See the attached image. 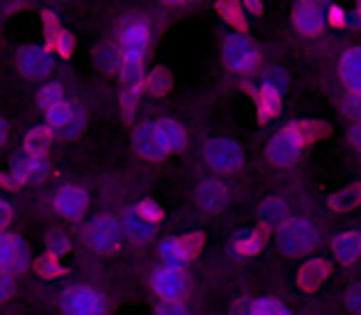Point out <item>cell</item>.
I'll return each instance as SVG.
<instances>
[{
    "label": "cell",
    "mask_w": 361,
    "mask_h": 315,
    "mask_svg": "<svg viewBox=\"0 0 361 315\" xmlns=\"http://www.w3.org/2000/svg\"><path fill=\"white\" fill-rule=\"evenodd\" d=\"M317 230L302 217H288L276 230V244L286 256H305L317 246Z\"/></svg>",
    "instance_id": "6da1fadb"
},
{
    "label": "cell",
    "mask_w": 361,
    "mask_h": 315,
    "mask_svg": "<svg viewBox=\"0 0 361 315\" xmlns=\"http://www.w3.org/2000/svg\"><path fill=\"white\" fill-rule=\"evenodd\" d=\"M221 59L231 72L241 74V77H248V74H253L261 67V52L246 37V32H233L224 40Z\"/></svg>",
    "instance_id": "7a4b0ae2"
},
{
    "label": "cell",
    "mask_w": 361,
    "mask_h": 315,
    "mask_svg": "<svg viewBox=\"0 0 361 315\" xmlns=\"http://www.w3.org/2000/svg\"><path fill=\"white\" fill-rule=\"evenodd\" d=\"M62 311L64 315H106L109 303L106 296L94 286H69L62 293Z\"/></svg>",
    "instance_id": "3957f363"
},
{
    "label": "cell",
    "mask_w": 361,
    "mask_h": 315,
    "mask_svg": "<svg viewBox=\"0 0 361 315\" xmlns=\"http://www.w3.org/2000/svg\"><path fill=\"white\" fill-rule=\"evenodd\" d=\"M204 160L214 172L228 175L243 165V148L231 138H209L204 143Z\"/></svg>",
    "instance_id": "277c9868"
},
{
    "label": "cell",
    "mask_w": 361,
    "mask_h": 315,
    "mask_svg": "<svg viewBox=\"0 0 361 315\" xmlns=\"http://www.w3.org/2000/svg\"><path fill=\"white\" fill-rule=\"evenodd\" d=\"M44 116H47V126L52 133L62 136V138L72 141L76 136H81L86 126V114L76 106L67 104V101H59V104L44 109Z\"/></svg>",
    "instance_id": "5b68a950"
},
{
    "label": "cell",
    "mask_w": 361,
    "mask_h": 315,
    "mask_svg": "<svg viewBox=\"0 0 361 315\" xmlns=\"http://www.w3.org/2000/svg\"><path fill=\"white\" fill-rule=\"evenodd\" d=\"M123 227L121 222H116L109 215H99L89 222V230H86V242L94 251L99 254H111L116 249H121L123 244Z\"/></svg>",
    "instance_id": "8992f818"
},
{
    "label": "cell",
    "mask_w": 361,
    "mask_h": 315,
    "mask_svg": "<svg viewBox=\"0 0 361 315\" xmlns=\"http://www.w3.org/2000/svg\"><path fill=\"white\" fill-rule=\"evenodd\" d=\"M204 246V234L200 232H192V234H185V237H175V239H167L162 242L160 246V256H162V263L167 266H177V268H185L197 254L202 251Z\"/></svg>",
    "instance_id": "52a82bcc"
},
{
    "label": "cell",
    "mask_w": 361,
    "mask_h": 315,
    "mask_svg": "<svg viewBox=\"0 0 361 315\" xmlns=\"http://www.w3.org/2000/svg\"><path fill=\"white\" fill-rule=\"evenodd\" d=\"M150 25L143 18H126L118 28V47L123 49L126 57H145L150 47Z\"/></svg>",
    "instance_id": "ba28073f"
},
{
    "label": "cell",
    "mask_w": 361,
    "mask_h": 315,
    "mask_svg": "<svg viewBox=\"0 0 361 315\" xmlns=\"http://www.w3.org/2000/svg\"><path fill=\"white\" fill-rule=\"evenodd\" d=\"M150 286L155 291V296H160V301H175V298L185 296L187 288H190V281L185 276V268L162 263L150 273Z\"/></svg>",
    "instance_id": "9c48e42d"
},
{
    "label": "cell",
    "mask_w": 361,
    "mask_h": 315,
    "mask_svg": "<svg viewBox=\"0 0 361 315\" xmlns=\"http://www.w3.org/2000/svg\"><path fill=\"white\" fill-rule=\"evenodd\" d=\"M18 69L25 79H32V81H39V79H47L54 69V59H52V52L39 44H27L18 52Z\"/></svg>",
    "instance_id": "30bf717a"
},
{
    "label": "cell",
    "mask_w": 361,
    "mask_h": 315,
    "mask_svg": "<svg viewBox=\"0 0 361 315\" xmlns=\"http://www.w3.org/2000/svg\"><path fill=\"white\" fill-rule=\"evenodd\" d=\"M302 148L305 145L298 141V136L283 126V129L271 138V143H268V158H271L273 165L288 167L298 160L300 153H302Z\"/></svg>",
    "instance_id": "8fae6325"
},
{
    "label": "cell",
    "mask_w": 361,
    "mask_h": 315,
    "mask_svg": "<svg viewBox=\"0 0 361 315\" xmlns=\"http://www.w3.org/2000/svg\"><path fill=\"white\" fill-rule=\"evenodd\" d=\"M30 266V249L27 244L15 234H0V268L10 273H20Z\"/></svg>",
    "instance_id": "7c38bea8"
},
{
    "label": "cell",
    "mask_w": 361,
    "mask_h": 315,
    "mask_svg": "<svg viewBox=\"0 0 361 315\" xmlns=\"http://www.w3.org/2000/svg\"><path fill=\"white\" fill-rule=\"evenodd\" d=\"M89 207V197L79 185H62L54 195V210L67 220H81Z\"/></svg>",
    "instance_id": "4fadbf2b"
},
{
    "label": "cell",
    "mask_w": 361,
    "mask_h": 315,
    "mask_svg": "<svg viewBox=\"0 0 361 315\" xmlns=\"http://www.w3.org/2000/svg\"><path fill=\"white\" fill-rule=\"evenodd\" d=\"M293 25L305 37H317L327 25V18L317 3H298L293 10Z\"/></svg>",
    "instance_id": "5bb4252c"
},
{
    "label": "cell",
    "mask_w": 361,
    "mask_h": 315,
    "mask_svg": "<svg viewBox=\"0 0 361 315\" xmlns=\"http://www.w3.org/2000/svg\"><path fill=\"white\" fill-rule=\"evenodd\" d=\"M329 276H332V263L322 256H314L300 266L298 276H295V283H298L300 291L314 293Z\"/></svg>",
    "instance_id": "9a60e30c"
},
{
    "label": "cell",
    "mask_w": 361,
    "mask_h": 315,
    "mask_svg": "<svg viewBox=\"0 0 361 315\" xmlns=\"http://www.w3.org/2000/svg\"><path fill=\"white\" fill-rule=\"evenodd\" d=\"M133 145L135 150H138L140 158H145V160H162L165 155H170L165 150V145H162L160 136H157V129L152 121H145V124H140L138 129H135L133 133Z\"/></svg>",
    "instance_id": "2e32d148"
},
{
    "label": "cell",
    "mask_w": 361,
    "mask_h": 315,
    "mask_svg": "<svg viewBox=\"0 0 361 315\" xmlns=\"http://www.w3.org/2000/svg\"><path fill=\"white\" fill-rule=\"evenodd\" d=\"M195 200H197V205H200V210L219 212L221 207H226V202H228V187L224 185L221 180H216V177H209V180L197 185Z\"/></svg>",
    "instance_id": "e0dca14e"
},
{
    "label": "cell",
    "mask_w": 361,
    "mask_h": 315,
    "mask_svg": "<svg viewBox=\"0 0 361 315\" xmlns=\"http://www.w3.org/2000/svg\"><path fill=\"white\" fill-rule=\"evenodd\" d=\"M253 99H256V111H258V121H261V124H268V121H273L278 114H281L283 89H278V86L261 81Z\"/></svg>",
    "instance_id": "ac0fdd59"
},
{
    "label": "cell",
    "mask_w": 361,
    "mask_h": 315,
    "mask_svg": "<svg viewBox=\"0 0 361 315\" xmlns=\"http://www.w3.org/2000/svg\"><path fill=\"white\" fill-rule=\"evenodd\" d=\"M339 79L349 94H361V47H349L339 59Z\"/></svg>",
    "instance_id": "d6986e66"
},
{
    "label": "cell",
    "mask_w": 361,
    "mask_h": 315,
    "mask_svg": "<svg viewBox=\"0 0 361 315\" xmlns=\"http://www.w3.org/2000/svg\"><path fill=\"white\" fill-rule=\"evenodd\" d=\"M155 129L167 153H180V150L187 148V131L175 119H167L165 116V119L155 121Z\"/></svg>",
    "instance_id": "ffe728a7"
},
{
    "label": "cell",
    "mask_w": 361,
    "mask_h": 315,
    "mask_svg": "<svg viewBox=\"0 0 361 315\" xmlns=\"http://www.w3.org/2000/svg\"><path fill=\"white\" fill-rule=\"evenodd\" d=\"M44 172H47V162H44V155L30 153V150H25L23 155H18V158H15V162H13V175L18 177L20 182L42 180Z\"/></svg>",
    "instance_id": "44dd1931"
},
{
    "label": "cell",
    "mask_w": 361,
    "mask_h": 315,
    "mask_svg": "<svg viewBox=\"0 0 361 315\" xmlns=\"http://www.w3.org/2000/svg\"><path fill=\"white\" fill-rule=\"evenodd\" d=\"M121 227H123V234L128 239L138 244H145L150 242L152 234H155V225L150 220H145L138 210H128L123 217H121Z\"/></svg>",
    "instance_id": "7402d4cb"
},
{
    "label": "cell",
    "mask_w": 361,
    "mask_h": 315,
    "mask_svg": "<svg viewBox=\"0 0 361 315\" xmlns=\"http://www.w3.org/2000/svg\"><path fill=\"white\" fill-rule=\"evenodd\" d=\"M268 232H271V227L268 225H261V227H256V230L241 232V234H236V239H233V251H236L238 256H256V254L266 246Z\"/></svg>",
    "instance_id": "603a6c76"
},
{
    "label": "cell",
    "mask_w": 361,
    "mask_h": 315,
    "mask_svg": "<svg viewBox=\"0 0 361 315\" xmlns=\"http://www.w3.org/2000/svg\"><path fill=\"white\" fill-rule=\"evenodd\" d=\"M286 129L298 136V141L305 145V148L329 133V126L317 119H295V121H290V124H286Z\"/></svg>",
    "instance_id": "cb8c5ba5"
},
{
    "label": "cell",
    "mask_w": 361,
    "mask_h": 315,
    "mask_svg": "<svg viewBox=\"0 0 361 315\" xmlns=\"http://www.w3.org/2000/svg\"><path fill=\"white\" fill-rule=\"evenodd\" d=\"M332 251L342 263H354L361 256V234L359 232H342L332 239Z\"/></svg>",
    "instance_id": "d4e9b609"
},
{
    "label": "cell",
    "mask_w": 361,
    "mask_h": 315,
    "mask_svg": "<svg viewBox=\"0 0 361 315\" xmlns=\"http://www.w3.org/2000/svg\"><path fill=\"white\" fill-rule=\"evenodd\" d=\"M216 13L224 23L231 25L236 32H246L248 30V18H246V5L243 0H219L216 3Z\"/></svg>",
    "instance_id": "484cf974"
},
{
    "label": "cell",
    "mask_w": 361,
    "mask_h": 315,
    "mask_svg": "<svg viewBox=\"0 0 361 315\" xmlns=\"http://www.w3.org/2000/svg\"><path fill=\"white\" fill-rule=\"evenodd\" d=\"M123 59H126V54H123V49H121L118 44H101V47L94 52V64L106 74L121 72V67H123Z\"/></svg>",
    "instance_id": "4316f807"
},
{
    "label": "cell",
    "mask_w": 361,
    "mask_h": 315,
    "mask_svg": "<svg viewBox=\"0 0 361 315\" xmlns=\"http://www.w3.org/2000/svg\"><path fill=\"white\" fill-rule=\"evenodd\" d=\"M258 215H261V222L268 227L273 225H283V222L290 217V210H288V202L283 197L273 195V197H266L258 207Z\"/></svg>",
    "instance_id": "83f0119b"
},
{
    "label": "cell",
    "mask_w": 361,
    "mask_h": 315,
    "mask_svg": "<svg viewBox=\"0 0 361 315\" xmlns=\"http://www.w3.org/2000/svg\"><path fill=\"white\" fill-rule=\"evenodd\" d=\"M118 74H121V81H123L126 89L140 91V86H145V79H147L143 57H126Z\"/></svg>",
    "instance_id": "f1b7e54d"
},
{
    "label": "cell",
    "mask_w": 361,
    "mask_h": 315,
    "mask_svg": "<svg viewBox=\"0 0 361 315\" xmlns=\"http://www.w3.org/2000/svg\"><path fill=\"white\" fill-rule=\"evenodd\" d=\"M359 205H361V182H352V185L342 187V190L329 197V207L334 212H349Z\"/></svg>",
    "instance_id": "f546056e"
},
{
    "label": "cell",
    "mask_w": 361,
    "mask_h": 315,
    "mask_svg": "<svg viewBox=\"0 0 361 315\" xmlns=\"http://www.w3.org/2000/svg\"><path fill=\"white\" fill-rule=\"evenodd\" d=\"M170 86H172V77H170V72L167 69H152L150 74H147V79H145V89L150 91V94H155V96H162V94H167L170 91Z\"/></svg>",
    "instance_id": "4dcf8cb0"
},
{
    "label": "cell",
    "mask_w": 361,
    "mask_h": 315,
    "mask_svg": "<svg viewBox=\"0 0 361 315\" xmlns=\"http://www.w3.org/2000/svg\"><path fill=\"white\" fill-rule=\"evenodd\" d=\"M251 315H293L288 311V306H283L281 301H276V298H256V301L251 303Z\"/></svg>",
    "instance_id": "1f68e13d"
},
{
    "label": "cell",
    "mask_w": 361,
    "mask_h": 315,
    "mask_svg": "<svg viewBox=\"0 0 361 315\" xmlns=\"http://www.w3.org/2000/svg\"><path fill=\"white\" fill-rule=\"evenodd\" d=\"M47 249H49V256H52V258H62L64 254L69 251V237L64 234L62 230L49 232V237H47Z\"/></svg>",
    "instance_id": "d6a6232c"
},
{
    "label": "cell",
    "mask_w": 361,
    "mask_h": 315,
    "mask_svg": "<svg viewBox=\"0 0 361 315\" xmlns=\"http://www.w3.org/2000/svg\"><path fill=\"white\" fill-rule=\"evenodd\" d=\"M59 101H64V89L59 84H44L42 89H39V104H42V109H49V106L59 104Z\"/></svg>",
    "instance_id": "836d02e7"
},
{
    "label": "cell",
    "mask_w": 361,
    "mask_h": 315,
    "mask_svg": "<svg viewBox=\"0 0 361 315\" xmlns=\"http://www.w3.org/2000/svg\"><path fill=\"white\" fill-rule=\"evenodd\" d=\"M324 18H327V25L329 28H337V30H344L349 25V15H347V10L342 8V5H337V3H332L327 8V13H324Z\"/></svg>",
    "instance_id": "e575fe53"
},
{
    "label": "cell",
    "mask_w": 361,
    "mask_h": 315,
    "mask_svg": "<svg viewBox=\"0 0 361 315\" xmlns=\"http://www.w3.org/2000/svg\"><path fill=\"white\" fill-rule=\"evenodd\" d=\"M155 315H190V308L182 298H175V301H160L155 306Z\"/></svg>",
    "instance_id": "d590c367"
},
{
    "label": "cell",
    "mask_w": 361,
    "mask_h": 315,
    "mask_svg": "<svg viewBox=\"0 0 361 315\" xmlns=\"http://www.w3.org/2000/svg\"><path fill=\"white\" fill-rule=\"evenodd\" d=\"M49 131H32L27 136V150L30 153H37V155H44V148L49 145Z\"/></svg>",
    "instance_id": "8d00e7d4"
},
{
    "label": "cell",
    "mask_w": 361,
    "mask_h": 315,
    "mask_svg": "<svg viewBox=\"0 0 361 315\" xmlns=\"http://www.w3.org/2000/svg\"><path fill=\"white\" fill-rule=\"evenodd\" d=\"M135 210L140 212V215L145 217V220H150L152 225H157V222H162V207L157 205V202H152V200H143L140 202Z\"/></svg>",
    "instance_id": "74e56055"
},
{
    "label": "cell",
    "mask_w": 361,
    "mask_h": 315,
    "mask_svg": "<svg viewBox=\"0 0 361 315\" xmlns=\"http://www.w3.org/2000/svg\"><path fill=\"white\" fill-rule=\"evenodd\" d=\"M261 81H266V84H273V86H278V89L286 91V86H288V74L283 72L281 67H271V69H266V72H263V79H261Z\"/></svg>",
    "instance_id": "f35d334b"
},
{
    "label": "cell",
    "mask_w": 361,
    "mask_h": 315,
    "mask_svg": "<svg viewBox=\"0 0 361 315\" xmlns=\"http://www.w3.org/2000/svg\"><path fill=\"white\" fill-rule=\"evenodd\" d=\"M342 111L354 121H361V94H349L342 101Z\"/></svg>",
    "instance_id": "ab89813d"
},
{
    "label": "cell",
    "mask_w": 361,
    "mask_h": 315,
    "mask_svg": "<svg viewBox=\"0 0 361 315\" xmlns=\"http://www.w3.org/2000/svg\"><path fill=\"white\" fill-rule=\"evenodd\" d=\"M344 303H347V308L352 313L361 315V283H354V286L344 293Z\"/></svg>",
    "instance_id": "60d3db41"
},
{
    "label": "cell",
    "mask_w": 361,
    "mask_h": 315,
    "mask_svg": "<svg viewBox=\"0 0 361 315\" xmlns=\"http://www.w3.org/2000/svg\"><path fill=\"white\" fill-rule=\"evenodd\" d=\"M15 273L5 271V268H0V303H5L10 296H13V288H15V281H13Z\"/></svg>",
    "instance_id": "b9f144b4"
},
{
    "label": "cell",
    "mask_w": 361,
    "mask_h": 315,
    "mask_svg": "<svg viewBox=\"0 0 361 315\" xmlns=\"http://www.w3.org/2000/svg\"><path fill=\"white\" fill-rule=\"evenodd\" d=\"M52 47L57 49L59 54H69V52H72V47H74V37H72L69 32H64V30H62V32L57 35V40H54Z\"/></svg>",
    "instance_id": "7bdbcfd3"
},
{
    "label": "cell",
    "mask_w": 361,
    "mask_h": 315,
    "mask_svg": "<svg viewBox=\"0 0 361 315\" xmlns=\"http://www.w3.org/2000/svg\"><path fill=\"white\" fill-rule=\"evenodd\" d=\"M10 222H13V207H10L5 200H0V234L8 230Z\"/></svg>",
    "instance_id": "ee69618b"
},
{
    "label": "cell",
    "mask_w": 361,
    "mask_h": 315,
    "mask_svg": "<svg viewBox=\"0 0 361 315\" xmlns=\"http://www.w3.org/2000/svg\"><path fill=\"white\" fill-rule=\"evenodd\" d=\"M349 143L361 150V121H354V124L349 126Z\"/></svg>",
    "instance_id": "f6af8a7d"
},
{
    "label": "cell",
    "mask_w": 361,
    "mask_h": 315,
    "mask_svg": "<svg viewBox=\"0 0 361 315\" xmlns=\"http://www.w3.org/2000/svg\"><path fill=\"white\" fill-rule=\"evenodd\" d=\"M243 5H246V10L251 15H261L263 13V0H243Z\"/></svg>",
    "instance_id": "bcb514c9"
},
{
    "label": "cell",
    "mask_w": 361,
    "mask_h": 315,
    "mask_svg": "<svg viewBox=\"0 0 361 315\" xmlns=\"http://www.w3.org/2000/svg\"><path fill=\"white\" fill-rule=\"evenodd\" d=\"M233 315H251V303H238L233 308Z\"/></svg>",
    "instance_id": "7dc6e473"
},
{
    "label": "cell",
    "mask_w": 361,
    "mask_h": 315,
    "mask_svg": "<svg viewBox=\"0 0 361 315\" xmlns=\"http://www.w3.org/2000/svg\"><path fill=\"white\" fill-rule=\"evenodd\" d=\"M160 3H165V5H172V8H180V5H190L192 0H160Z\"/></svg>",
    "instance_id": "c3c4849f"
},
{
    "label": "cell",
    "mask_w": 361,
    "mask_h": 315,
    "mask_svg": "<svg viewBox=\"0 0 361 315\" xmlns=\"http://www.w3.org/2000/svg\"><path fill=\"white\" fill-rule=\"evenodd\" d=\"M5 138H8V126H5V121L0 119V145L5 143Z\"/></svg>",
    "instance_id": "681fc988"
},
{
    "label": "cell",
    "mask_w": 361,
    "mask_h": 315,
    "mask_svg": "<svg viewBox=\"0 0 361 315\" xmlns=\"http://www.w3.org/2000/svg\"><path fill=\"white\" fill-rule=\"evenodd\" d=\"M354 18H357V23L361 25V0H354Z\"/></svg>",
    "instance_id": "f907efd6"
},
{
    "label": "cell",
    "mask_w": 361,
    "mask_h": 315,
    "mask_svg": "<svg viewBox=\"0 0 361 315\" xmlns=\"http://www.w3.org/2000/svg\"><path fill=\"white\" fill-rule=\"evenodd\" d=\"M298 3H317V5H319L322 0H298Z\"/></svg>",
    "instance_id": "816d5d0a"
}]
</instances>
